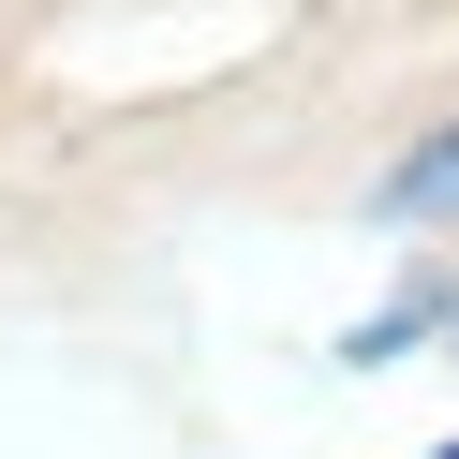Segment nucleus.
<instances>
[{
	"mask_svg": "<svg viewBox=\"0 0 459 459\" xmlns=\"http://www.w3.org/2000/svg\"><path fill=\"white\" fill-rule=\"evenodd\" d=\"M370 222H400V238H459V119H445V134H415V149L385 163Z\"/></svg>",
	"mask_w": 459,
	"mask_h": 459,
	"instance_id": "nucleus-1",
	"label": "nucleus"
},
{
	"mask_svg": "<svg viewBox=\"0 0 459 459\" xmlns=\"http://www.w3.org/2000/svg\"><path fill=\"white\" fill-rule=\"evenodd\" d=\"M445 459H459V445H445Z\"/></svg>",
	"mask_w": 459,
	"mask_h": 459,
	"instance_id": "nucleus-2",
	"label": "nucleus"
}]
</instances>
